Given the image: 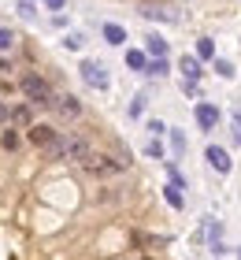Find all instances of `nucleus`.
<instances>
[{"label":"nucleus","mask_w":241,"mask_h":260,"mask_svg":"<svg viewBox=\"0 0 241 260\" xmlns=\"http://www.w3.org/2000/svg\"><path fill=\"white\" fill-rule=\"evenodd\" d=\"M163 193H167V201H171L175 208H182V193H178V186H167Z\"/></svg>","instance_id":"aec40b11"},{"label":"nucleus","mask_w":241,"mask_h":260,"mask_svg":"<svg viewBox=\"0 0 241 260\" xmlns=\"http://www.w3.org/2000/svg\"><path fill=\"white\" fill-rule=\"evenodd\" d=\"M145 152H149V156H156V160H160V156H163V145H160V141H149V145H145Z\"/></svg>","instance_id":"4be33fe9"},{"label":"nucleus","mask_w":241,"mask_h":260,"mask_svg":"<svg viewBox=\"0 0 241 260\" xmlns=\"http://www.w3.org/2000/svg\"><path fill=\"white\" fill-rule=\"evenodd\" d=\"M104 41H108V45H123V41H126V30L115 26V22H104Z\"/></svg>","instance_id":"9b49d317"},{"label":"nucleus","mask_w":241,"mask_h":260,"mask_svg":"<svg viewBox=\"0 0 241 260\" xmlns=\"http://www.w3.org/2000/svg\"><path fill=\"white\" fill-rule=\"evenodd\" d=\"M0 49H15V34L0 26Z\"/></svg>","instance_id":"6ab92c4d"},{"label":"nucleus","mask_w":241,"mask_h":260,"mask_svg":"<svg viewBox=\"0 0 241 260\" xmlns=\"http://www.w3.org/2000/svg\"><path fill=\"white\" fill-rule=\"evenodd\" d=\"M171 145H175V152H178V156L186 152V134H182V130H171Z\"/></svg>","instance_id":"a211bd4d"},{"label":"nucleus","mask_w":241,"mask_h":260,"mask_svg":"<svg viewBox=\"0 0 241 260\" xmlns=\"http://www.w3.org/2000/svg\"><path fill=\"white\" fill-rule=\"evenodd\" d=\"M26 138H30V141H33V145H38V149H48V145H52V141H56L59 134H56V130L48 126V123H33Z\"/></svg>","instance_id":"0eeeda50"},{"label":"nucleus","mask_w":241,"mask_h":260,"mask_svg":"<svg viewBox=\"0 0 241 260\" xmlns=\"http://www.w3.org/2000/svg\"><path fill=\"white\" fill-rule=\"evenodd\" d=\"M149 130H152V134H163V130H167V126H163L160 119H149Z\"/></svg>","instance_id":"bb28decb"},{"label":"nucleus","mask_w":241,"mask_h":260,"mask_svg":"<svg viewBox=\"0 0 241 260\" xmlns=\"http://www.w3.org/2000/svg\"><path fill=\"white\" fill-rule=\"evenodd\" d=\"M145 15H149V19H171V15H167V11H160V8H145Z\"/></svg>","instance_id":"393cba45"},{"label":"nucleus","mask_w":241,"mask_h":260,"mask_svg":"<svg viewBox=\"0 0 241 260\" xmlns=\"http://www.w3.org/2000/svg\"><path fill=\"white\" fill-rule=\"evenodd\" d=\"M63 156L78 160V164H86V160L93 156V145H89L86 138H63Z\"/></svg>","instance_id":"7ed1b4c3"},{"label":"nucleus","mask_w":241,"mask_h":260,"mask_svg":"<svg viewBox=\"0 0 241 260\" xmlns=\"http://www.w3.org/2000/svg\"><path fill=\"white\" fill-rule=\"evenodd\" d=\"M0 145H4L8 152H11V149H19V134H15V130H4V134H0Z\"/></svg>","instance_id":"f3484780"},{"label":"nucleus","mask_w":241,"mask_h":260,"mask_svg":"<svg viewBox=\"0 0 241 260\" xmlns=\"http://www.w3.org/2000/svg\"><path fill=\"white\" fill-rule=\"evenodd\" d=\"M215 75H219V78H234L237 71H234V63H230V60H223V56H219V60H215Z\"/></svg>","instance_id":"4468645a"},{"label":"nucleus","mask_w":241,"mask_h":260,"mask_svg":"<svg viewBox=\"0 0 241 260\" xmlns=\"http://www.w3.org/2000/svg\"><path fill=\"white\" fill-rule=\"evenodd\" d=\"M204 156H208V168L219 171V175H230V152L219 149V145H208L204 149Z\"/></svg>","instance_id":"39448f33"},{"label":"nucleus","mask_w":241,"mask_h":260,"mask_svg":"<svg viewBox=\"0 0 241 260\" xmlns=\"http://www.w3.org/2000/svg\"><path fill=\"white\" fill-rule=\"evenodd\" d=\"M63 45H67V49H82V34H67Z\"/></svg>","instance_id":"b1692460"},{"label":"nucleus","mask_w":241,"mask_h":260,"mask_svg":"<svg viewBox=\"0 0 241 260\" xmlns=\"http://www.w3.org/2000/svg\"><path fill=\"white\" fill-rule=\"evenodd\" d=\"M145 49H149L152 60H163L167 56V41L160 38V34H149V38H145Z\"/></svg>","instance_id":"9d476101"},{"label":"nucleus","mask_w":241,"mask_h":260,"mask_svg":"<svg viewBox=\"0 0 241 260\" xmlns=\"http://www.w3.org/2000/svg\"><path fill=\"white\" fill-rule=\"evenodd\" d=\"M4 119H11V112H8V104L0 101V123H4Z\"/></svg>","instance_id":"cd10ccee"},{"label":"nucleus","mask_w":241,"mask_h":260,"mask_svg":"<svg viewBox=\"0 0 241 260\" xmlns=\"http://www.w3.org/2000/svg\"><path fill=\"white\" fill-rule=\"evenodd\" d=\"M178 71H182V78H186V82H200V75H204L197 56H182V60H178Z\"/></svg>","instance_id":"1a4fd4ad"},{"label":"nucleus","mask_w":241,"mask_h":260,"mask_svg":"<svg viewBox=\"0 0 241 260\" xmlns=\"http://www.w3.org/2000/svg\"><path fill=\"white\" fill-rule=\"evenodd\" d=\"M45 4H48V8H52V11H59V8H63V4H67V0H45Z\"/></svg>","instance_id":"c85d7f7f"},{"label":"nucleus","mask_w":241,"mask_h":260,"mask_svg":"<svg viewBox=\"0 0 241 260\" xmlns=\"http://www.w3.org/2000/svg\"><path fill=\"white\" fill-rule=\"evenodd\" d=\"M141 112H145V97H134V101H130V115H134V119H137Z\"/></svg>","instance_id":"412c9836"},{"label":"nucleus","mask_w":241,"mask_h":260,"mask_svg":"<svg viewBox=\"0 0 241 260\" xmlns=\"http://www.w3.org/2000/svg\"><path fill=\"white\" fill-rule=\"evenodd\" d=\"M234 141L241 145V108H234Z\"/></svg>","instance_id":"5701e85b"},{"label":"nucleus","mask_w":241,"mask_h":260,"mask_svg":"<svg viewBox=\"0 0 241 260\" xmlns=\"http://www.w3.org/2000/svg\"><path fill=\"white\" fill-rule=\"evenodd\" d=\"M22 93H26V101L30 104H41V108H52L56 104V93H52V86L41 78V75H22Z\"/></svg>","instance_id":"f257e3e1"},{"label":"nucleus","mask_w":241,"mask_h":260,"mask_svg":"<svg viewBox=\"0 0 241 260\" xmlns=\"http://www.w3.org/2000/svg\"><path fill=\"white\" fill-rule=\"evenodd\" d=\"M167 71H171V67H167V56H163V60H149L145 75H156V78H160V75H167Z\"/></svg>","instance_id":"2eb2a0df"},{"label":"nucleus","mask_w":241,"mask_h":260,"mask_svg":"<svg viewBox=\"0 0 241 260\" xmlns=\"http://www.w3.org/2000/svg\"><path fill=\"white\" fill-rule=\"evenodd\" d=\"M126 67H130V71H145V67H149V56L137 52V49H130V52H126Z\"/></svg>","instance_id":"f8f14e48"},{"label":"nucleus","mask_w":241,"mask_h":260,"mask_svg":"<svg viewBox=\"0 0 241 260\" xmlns=\"http://www.w3.org/2000/svg\"><path fill=\"white\" fill-rule=\"evenodd\" d=\"M78 71H82V78H86L93 89H108V75H104V67L96 63V60H86Z\"/></svg>","instance_id":"20e7f679"},{"label":"nucleus","mask_w":241,"mask_h":260,"mask_svg":"<svg viewBox=\"0 0 241 260\" xmlns=\"http://www.w3.org/2000/svg\"><path fill=\"white\" fill-rule=\"evenodd\" d=\"M30 104H19V108H11V123H19V126H30Z\"/></svg>","instance_id":"ddd939ff"},{"label":"nucleus","mask_w":241,"mask_h":260,"mask_svg":"<svg viewBox=\"0 0 241 260\" xmlns=\"http://www.w3.org/2000/svg\"><path fill=\"white\" fill-rule=\"evenodd\" d=\"M52 108L63 115V119H78V115H82V101H78V97H71V93H63V97H56Z\"/></svg>","instance_id":"6e6552de"},{"label":"nucleus","mask_w":241,"mask_h":260,"mask_svg":"<svg viewBox=\"0 0 241 260\" xmlns=\"http://www.w3.org/2000/svg\"><path fill=\"white\" fill-rule=\"evenodd\" d=\"M197 52L204 56V60H212V56H215V41H212V38H200V41H197Z\"/></svg>","instance_id":"dca6fc26"},{"label":"nucleus","mask_w":241,"mask_h":260,"mask_svg":"<svg viewBox=\"0 0 241 260\" xmlns=\"http://www.w3.org/2000/svg\"><path fill=\"white\" fill-rule=\"evenodd\" d=\"M19 15H22V19H33V4H26V0H22V4H19Z\"/></svg>","instance_id":"a878e982"},{"label":"nucleus","mask_w":241,"mask_h":260,"mask_svg":"<svg viewBox=\"0 0 241 260\" xmlns=\"http://www.w3.org/2000/svg\"><path fill=\"white\" fill-rule=\"evenodd\" d=\"M197 126L200 130H215V126H219V108L208 104V101H200L197 104Z\"/></svg>","instance_id":"423d86ee"},{"label":"nucleus","mask_w":241,"mask_h":260,"mask_svg":"<svg viewBox=\"0 0 241 260\" xmlns=\"http://www.w3.org/2000/svg\"><path fill=\"white\" fill-rule=\"evenodd\" d=\"M82 168H86L89 175H112V171H123V168H126V160H112V156H104V152H96V149H93V156L82 164Z\"/></svg>","instance_id":"f03ea898"}]
</instances>
